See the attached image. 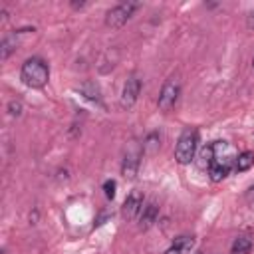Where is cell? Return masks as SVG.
<instances>
[{
	"instance_id": "6",
	"label": "cell",
	"mask_w": 254,
	"mask_h": 254,
	"mask_svg": "<svg viewBox=\"0 0 254 254\" xmlns=\"http://www.w3.org/2000/svg\"><path fill=\"white\" fill-rule=\"evenodd\" d=\"M139 93H141V79L135 77V75H131V77L125 81L123 91H121V107H123V109L133 107L135 101H137V97H139Z\"/></svg>"
},
{
	"instance_id": "3",
	"label": "cell",
	"mask_w": 254,
	"mask_h": 254,
	"mask_svg": "<svg viewBox=\"0 0 254 254\" xmlns=\"http://www.w3.org/2000/svg\"><path fill=\"white\" fill-rule=\"evenodd\" d=\"M137 8H139V2H121V4L113 6L105 14V26L111 28V30L121 28L123 24H127V20L133 16V12Z\"/></svg>"
},
{
	"instance_id": "7",
	"label": "cell",
	"mask_w": 254,
	"mask_h": 254,
	"mask_svg": "<svg viewBox=\"0 0 254 254\" xmlns=\"http://www.w3.org/2000/svg\"><path fill=\"white\" fill-rule=\"evenodd\" d=\"M232 161L230 159H214L206 169H208V175H210V181H214V183H218V181H222V179H226L228 175H230V171H232Z\"/></svg>"
},
{
	"instance_id": "10",
	"label": "cell",
	"mask_w": 254,
	"mask_h": 254,
	"mask_svg": "<svg viewBox=\"0 0 254 254\" xmlns=\"http://www.w3.org/2000/svg\"><path fill=\"white\" fill-rule=\"evenodd\" d=\"M137 171H139V153H129V155H125L123 165H121V175H123L125 179H135Z\"/></svg>"
},
{
	"instance_id": "2",
	"label": "cell",
	"mask_w": 254,
	"mask_h": 254,
	"mask_svg": "<svg viewBox=\"0 0 254 254\" xmlns=\"http://www.w3.org/2000/svg\"><path fill=\"white\" fill-rule=\"evenodd\" d=\"M196 147H198V131L194 127L185 129L175 145V159L179 165H189L194 155H196Z\"/></svg>"
},
{
	"instance_id": "15",
	"label": "cell",
	"mask_w": 254,
	"mask_h": 254,
	"mask_svg": "<svg viewBox=\"0 0 254 254\" xmlns=\"http://www.w3.org/2000/svg\"><path fill=\"white\" fill-rule=\"evenodd\" d=\"M81 93L87 97V99H91V101H95V103H99V87L93 83V81H85V83H81Z\"/></svg>"
},
{
	"instance_id": "16",
	"label": "cell",
	"mask_w": 254,
	"mask_h": 254,
	"mask_svg": "<svg viewBox=\"0 0 254 254\" xmlns=\"http://www.w3.org/2000/svg\"><path fill=\"white\" fill-rule=\"evenodd\" d=\"M115 189H117V183H115L113 179H107V181L103 183V192H105V196H107L109 200L115 198Z\"/></svg>"
},
{
	"instance_id": "18",
	"label": "cell",
	"mask_w": 254,
	"mask_h": 254,
	"mask_svg": "<svg viewBox=\"0 0 254 254\" xmlns=\"http://www.w3.org/2000/svg\"><path fill=\"white\" fill-rule=\"evenodd\" d=\"M246 26H248V30H254V10H250V14L246 18Z\"/></svg>"
},
{
	"instance_id": "11",
	"label": "cell",
	"mask_w": 254,
	"mask_h": 254,
	"mask_svg": "<svg viewBox=\"0 0 254 254\" xmlns=\"http://www.w3.org/2000/svg\"><path fill=\"white\" fill-rule=\"evenodd\" d=\"M252 165H254V151H242V153H238V155L234 157L232 169H234L236 173H244V171H248Z\"/></svg>"
},
{
	"instance_id": "13",
	"label": "cell",
	"mask_w": 254,
	"mask_h": 254,
	"mask_svg": "<svg viewBox=\"0 0 254 254\" xmlns=\"http://www.w3.org/2000/svg\"><path fill=\"white\" fill-rule=\"evenodd\" d=\"M16 46H18L16 34H8V36H4V38H2V48H0V56H2V60H8L10 54L16 50Z\"/></svg>"
},
{
	"instance_id": "4",
	"label": "cell",
	"mask_w": 254,
	"mask_h": 254,
	"mask_svg": "<svg viewBox=\"0 0 254 254\" xmlns=\"http://www.w3.org/2000/svg\"><path fill=\"white\" fill-rule=\"evenodd\" d=\"M179 95H181V81H179L177 75H171V77L163 83V87H161V91H159V99H157L159 109L165 111V113L171 111V109L175 107Z\"/></svg>"
},
{
	"instance_id": "8",
	"label": "cell",
	"mask_w": 254,
	"mask_h": 254,
	"mask_svg": "<svg viewBox=\"0 0 254 254\" xmlns=\"http://www.w3.org/2000/svg\"><path fill=\"white\" fill-rule=\"evenodd\" d=\"M159 218V206L157 202H149L147 206H143L141 214H139V230H149Z\"/></svg>"
},
{
	"instance_id": "9",
	"label": "cell",
	"mask_w": 254,
	"mask_h": 254,
	"mask_svg": "<svg viewBox=\"0 0 254 254\" xmlns=\"http://www.w3.org/2000/svg\"><path fill=\"white\" fill-rule=\"evenodd\" d=\"M192 246H194V236L183 234L173 240V244L165 250V254H189L192 250Z\"/></svg>"
},
{
	"instance_id": "20",
	"label": "cell",
	"mask_w": 254,
	"mask_h": 254,
	"mask_svg": "<svg viewBox=\"0 0 254 254\" xmlns=\"http://www.w3.org/2000/svg\"><path fill=\"white\" fill-rule=\"evenodd\" d=\"M252 67H254V58H252Z\"/></svg>"
},
{
	"instance_id": "1",
	"label": "cell",
	"mask_w": 254,
	"mask_h": 254,
	"mask_svg": "<svg viewBox=\"0 0 254 254\" xmlns=\"http://www.w3.org/2000/svg\"><path fill=\"white\" fill-rule=\"evenodd\" d=\"M20 79L28 87H34V89L44 87L48 83V79H50V67L42 58H30V60H26L22 64Z\"/></svg>"
},
{
	"instance_id": "12",
	"label": "cell",
	"mask_w": 254,
	"mask_h": 254,
	"mask_svg": "<svg viewBox=\"0 0 254 254\" xmlns=\"http://www.w3.org/2000/svg\"><path fill=\"white\" fill-rule=\"evenodd\" d=\"M159 147H161V135H159L157 131H151V133L145 137V141H143V151L149 153V155H153V153L159 151Z\"/></svg>"
},
{
	"instance_id": "5",
	"label": "cell",
	"mask_w": 254,
	"mask_h": 254,
	"mask_svg": "<svg viewBox=\"0 0 254 254\" xmlns=\"http://www.w3.org/2000/svg\"><path fill=\"white\" fill-rule=\"evenodd\" d=\"M143 200H145L143 192L137 190V189H133V190L127 194V198H125V202H123V206H121L123 218H127V220L137 218V216L141 214V210H143Z\"/></svg>"
},
{
	"instance_id": "17",
	"label": "cell",
	"mask_w": 254,
	"mask_h": 254,
	"mask_svg": "<svg viewBox=\"0 0 254 254\" xmlns=\"http://www.w3.org/2000/svg\"><path fill=\"white\" fill-rule=\"evenodd\" d=\"M8 113H10L12 117L22 115V103H20V101H10V103H8Z\"/></svg>"
},
{
	"instance_id": "19",
	"label": "cell",
	"mask_w": 254,
	"mask_h": 254,
	"mask_svg": "<svg viewBox=\"0 0 254 254\" xmlns=\"http://www.w3.org/2000/svg\"><path fill=\"white\" fill-rule=\"evenodd\" d=\"M248 190H250V194H254V187H250V189H248Z\"/></svg>"
},
{
	"instance_id": "14",
	"label": "cell",
	"mask_w": 254,
	"mask_h": 254,
	"mask_svg": "<svg viewBox=\"0 0 254 254\" xmlns=\"http://www.w3.org/2000/svg\"><path fill=\"white\" fill-rule=\"evenodd\" d=\"M250 248H252V240L246 238V236H238V238H234V242L230 246V252L232 254H248Z\"/></svg>"
}]
</instances>
